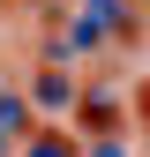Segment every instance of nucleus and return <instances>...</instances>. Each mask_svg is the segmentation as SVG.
<instances>
[{"label":"nucleus","instance_id":"nucleus-1","mask_svg":"<svg viewBox=\"0 0 150 157\" xmlns=\"http://www.w3.org/2000/svg\"><path fill=\"white\" fill-rule=\"evenodd\" d=\"M30 157H68V150H60V142H38V150H30Z\"/></svg>","mask_w":150,"mask_h":157}]
</instances>
